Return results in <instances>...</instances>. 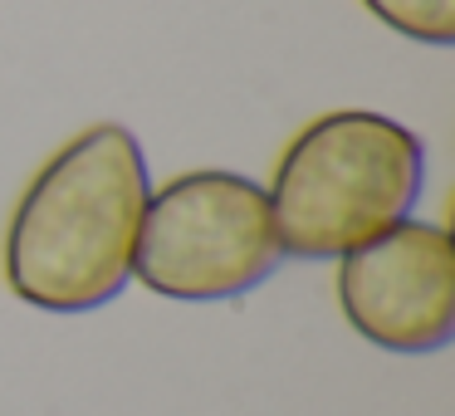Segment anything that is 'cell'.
<instances>
[{
	"label": "cell",
	"mask_w": 455,
	"mask_h": 416,
	"mask_svg": "<svg viewBox=\"0 0 455 416\" xmlns=\"http://www.w3.org/2000/svg\"><path fill=\"white\" fill-rule=\"evenodd\" d=\"M338 308L387 353H441L455 338V245L431 220H396L338 265Z\"/></svg>",
	"instance_id": "obj_4"
},
{
	"label": "cell",
	"mask_w": 455,
	"mask_h": 416,
	"mask_svg": "<svg viewBox=\"0 0 455 416\" xmlns=\"http://www.w3.org/2000/svg\"><path fill=\"white\" fill-rule=\"evenodd\" d=\"M426 187V142L406 123L338 108L294 132L265 187L284 255L343 260L406 220Z\"/></svg>",
	"instance_id": "obj_2"
},
{
	"label": "cell",
	"mask_w": 455,
	"mask_h": 416,
	"mask_svg": "<svg viewBox=\"0 0 455 416\" xmlns=\"http://www.w3.org/2000/svg\"><path fill=\"white\" fill-rule=\"evenodd\" d=\"M363 11L416 44L445 50L455 40V0H363Z\"/></svg>",
	"instance_id": "obj_5"
},
{
	"label": "cell",
	"mask_w": 455,
	"mask_h": 416,
	"mask_svg": "<svg viewBox=\"0 0 455 416\" xmlns=\"http://www.w3.org/2000/svg\"><path fill=\"white\" fill-rule=\"evenodd\" d=\"M152 172L138 132L93 123L25 187L5 226V284L44 314H93L132 284Z\"/></svg>",
	"instance_id": "obj_1"
},
{
	"label": "cell",
	"mask_w": 455,
	"mask_h": 416,
	"mask_svg": "<svg viewBox=\"0 0 455 416\" xmlns=\"http://www.w3.org/2000/svg\"><path fill=\"white\" fill-rule=\"evenodd\" d=\"M284 265L269 196L226 167L172 177L148 196L132 279L177 304H220L259 289Z\"/></svg>",
	"instance_id": "obj_3"
}]
</instances>
